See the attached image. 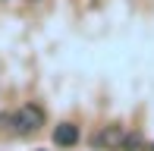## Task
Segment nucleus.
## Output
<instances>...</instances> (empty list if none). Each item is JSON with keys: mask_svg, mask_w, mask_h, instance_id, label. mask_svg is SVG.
Masks as SVG:
<instances>
[{"mask_svg": "<svg viewBox=\"0 0 154 151\" xmlns=\"http://www.w3.org/2000/svg\"><path fill=\"white\" fill-rule=\"evenodd\" d=\"M91 145L94 148H104V151H145L148 142H145L138 132L120 126V123H107V126H101L91 135Z\"/></svg>", "mask_w": 154, "mask_h": 151, "instance_id": "obj_1", "label": "nucleus"}, {"mask_svg": "<svg viewBox=\"0 0 154 151\" xmlns=\"http://www.w3.org/2000/svg\"><path fill=\"white\" fill-rule=\"evenodd\" d=\"M10 123H13L16 132H35V129L44 126V107H38V104H22V107H16V110L10 113Z\"/></svg>", "mask_w": 154, "mask_h": 151, "instance_id": "obj_2", "label": "nucleus"}, {"mask_svg": "<svg viewBox=\"0 0 154 151\" xmlns=\"http://www.w3.org/2000/svg\"><path fill=\"white\" fill-rule=\"evenodd\" d=\"M54 142H57L60 148H72L75 142H79V126H72V123H60V126L54 129Z\"/></svg>", "mask_w": 154, "mask_h": 151, "instance_id": "obj_3", "label": "nucleus"}]
</instances>
